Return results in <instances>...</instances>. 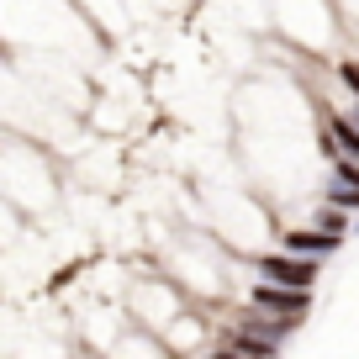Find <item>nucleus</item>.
<instances>
[{
  "label": "nucleus",
  "instance_id": "1",
  "mask_svg": "<svg viewBox=\"0 0 359 359\" xmlns=\"http://www.w3.org/2000/svg\"><path fill=\"white\" fill-rule=\"evenodd\" d=\"M127 306H133V323L143 327V333H164L169 323H175L180 312H185V291H180V280L175 275H137V285H133V296H127Z\"/></svg>",
  "mask_w": 359,
  "mask_h": 359
},
{
  "label": "nucleus",
  "instance_id": "2",
  "mask_svg": "<svg viewBox=\"0 0 359 359\" xmlns=\"http://www.w3.org/2000/svg\"><path fill=\"white\" fill-rule=\"evenodd\" d=\"M254 280L312 296L317 280H323V259H302V254H285V248H259L254 254Z\"/></svg>",
  "mask_w": 359,
  "mask_h": 359
},
{
  "label": "nucleus",
  "instance_id": "3",
  "mask_svg": "<svg viewBox=\"0 0 359 359\" xmlns=\"http://www.w3.org/2000/svg\"><path fill=\"white\" fill-rule=\"evenodd\" d=\"M248 306L264 312V317H275V323H285L291 333L312 317V296H306V291H280V285H264V280L248 285Z\"/></svg>",
  "mask_w": 359,
  "mask_h": 359
},
{
  "label": "nucleus",
  "instance_id": "4",
  "mask_svg": "<svg viewBox=\"0 0 359 359\" xmlns=\"http://www.w3.org/2000/svg\"><path fill=\"white\" fill-rule=\"evenodd\" d=\"M275 248L302 254V259H333L338 248H344V238H333V233H323V227L302 222V227H280V243H275Z\"/></svg>",
  "mask_w": 359,
  "mask_h": 359
},
{
  "label": "nucleus",
  "instance_id": "5",
  "mask_svg": "<svg viewBox=\"0 0 359 359\" xmlns=\"http://www.w3.org/2000/svg\"><path fill=\"white\" fill-rule=\"evenodd\" d=\"M323 143H327V154H344V158H354V164H359V133L344 122V111H327V133H323Z\"/></svg>",
  "mask_w": 359,
  "mask_h": 359
},
{
  "label": "nucleus",
  "instance_id": "6",
  "mask_svg": "<svg viewBox=\"0 0 359 359\" xmlns=\"http://www.w3.org/2000/svg\"><path fill=\"white\" fill-rule=\"evenodd\" d=\"M323 201L338 206V212H348V217H359V191H348V185H327Z\"/></svg>",
  "mask_w": 359,
  "mask_h": 359
},
{
  "label": "nucleus",
  "instance_id": "7",
  "mask_svg": "<svg viewBox=\"0 0 359 359\" xmlns=\"http://www.w3.org/2000/svg\"><path fill=\"white\" fill-rule=\"evenodd\" d=\"M206 359H243V354H238V348H222V344H217V348H212Z\"/></svg>",
  "mask_w": 359,
  "mask_h": 359
}]
</instances>
